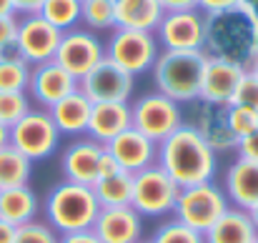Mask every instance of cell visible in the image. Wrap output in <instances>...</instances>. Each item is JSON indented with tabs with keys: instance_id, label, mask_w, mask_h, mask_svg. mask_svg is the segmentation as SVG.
Listing matches in <instances>:
<instances>
[{
	"instance_id": "obj_1",
	"label": "cell",
	"mask_w": 258,
	"mask_h": 243,
	"mask_svg": "<svg viewBox=\"0 0 258 243\" xmlns=\"http://www.w3.org/2000/svg\"><path fill=\"white\" fill-rule=\"evenodd\" d=\"M156 163L171 175L180 188L216 180V173H218L216 151L188 123L183 128H178L173 136H168L163 143H158Z\"/></svg>"
},
{
	"instance_id": "obj_2",
	"label": "cell",
	"mask_w": 258,
	"mask_h": 243,
	"mask_svg": "<svg viewBox=\"0 0 258 243\" xmlns=\"http://www.w3.org/2000/svg\"><path fill=\"white\" fill-rule=\"evenodd\" d=\"M43 213L45 223L53 226L58 236H66V233L90 231L100 213V203L93 193V186L60 180L48 191Z\"/></svg>"
},
{
	"instance_id": "obj_3",
	"label": "cell",
	"mask_w": 258,
	"mask_h": 243,
	"mask_svg": "<svg viewBox=\"0 0 258 243\" xmlns=\"http://www.w3.org/2000/svg\"><path fill=\"white\" fill-rule=\"evenodd\" d=\"M206 60L203 50H161L151 68L156 90L180 105L198 100Z\"/></svg>"
},
{
	"instance_id": "obj_4",
	"label": "cell",
	"mask_w": 258,
	"mask_h": 243,
	"mask_svg": "<svg viewBox=\"0 0 258 243\" xmlns=\"http://www.w3.org/2000/svg\"><path fill=\"white\" fill-rule=\"evenodd\" d=\"M251 40H253V23L238 8L228 13L206 15L203 53L208 58H221V60H231V63L248 68L253 60Z\"/></svg>"
},
{
	"instance_id": "obj_5",
	"label": "cell",
	"mask_w": 258,
	"mask_h": 243,
	"mask_svg": "<svg viewBox=\"0 0 258 243\" xmlns=\"http://www.w3.org/2000/svg\"><path fill=\"white\" fill-rule=\"evenodd\" d=\"M183 126H185V115L180 103L166 98L158 90L131 100V128H136L153 143H163Z\"/></svg>"
},
{
	"instance_id": "obj_6",
	"label": "cell",
	"mask_w": 258,
	"mask_h": 243,
	"mask_svg": "<svg viewBox=\"0 0 258 243\" xmlns=\"http://www.w3.org/2000/svg\"><path fill=\"white\" fill-rule=\"evenodd\" d=\"M228 208H231V203H228L223 188L216 180H208V183L180 188L173 216H175V221L185 223L188 228L206 233Z\"/></svg>"
},
{
	"instance_id": "obj_7",
	"label": "cell",
	"mask_w": 258,
	"mask_h": 243,
	"mask_svg": "<svg viewBox=\"0 0 258 243\" xmlns=\"http://www.w3.org/2000/svg\"><path fill=\"white\" fill-rule=\"evenodd\" d=\"M180 186L156 163L133 175V198L131 208L141 218H166L173 216Z\"/></svg>"
},
{
	"instance_id": "obj_8",
	"label": "cell",
	"mask_w": 258,
	"mask_h": 243,
	"mask_svg": "<svg viewBox=\"0 0 258 243\" xmlns=\"http://www.w3.org/2000/svg\"><path fill=\"white\" fill-rule=\"evenodd\" d=\"M158 55H161V45L156 40V33L115 28L105 40V58L118 68H123L125 73H131L133 78L151 73Z\"/></svg>"
},
{
	"instance_id": "obj_9",
	"label": "cell",
	"mask_w": 258,
	"mask_h": 243,
	"mask_svg": "<svg viewBox=\"0 0 258 243\" xmlns=\"http://www.w3.org/2000/svg\"><path fill=\"white\" fill-rule=\"evenodd\" d=\"M60 138L63 136L58 133L50 113L35 105L10 128V146L30 163L53 158L60 146Z\"/></svg>"
},
{
	"instance_id": "obj_10",
	"label": "cell",
	"mask_w": 258,
	"mask_h": 243,
	"mask_svg": "<svg viewBox=\"0 0 258 243\" xmlns=\"http://www.w3.org/2000/svg\"><path fill=\"white\" fill-rule=\"evenodd\" d=\"M103 58H105V43L98 38V33L88 30L83 25L66 30L55 50V63L66 68L76 81L86 78Z\"/></svg>"
},
{
	"instance_id": "obj_11",
	"label": "cell",
	"mask_w": 258,
	"mask_h": 243,
	"mask_svg": "<svg viewBox=\"0 0 258 243\" xmlns=\"http://www.w3.org/2000/svg\"><path fill=\"white\" fill-rule=\"evenodd\" d=\"M60 38H63V33L58 28H53L45 18H40L38 13L18 15L15 50L28 66H40V63L55 60Z\"/></svg>"
},
{
	"instance_id": "obj_12",
	"label": "cell",
	"mask_w": 258,
	"mask_h": 243,
	"mask_svg": "<svg viewBox=\"0 0 258 243\" xmlns=\"http://www.w3.org/2000/svg\"><path fill=\"white\" fill-rule=\"evenodd\" d=\"M161 50H203L206 43V15L201 10L166 13L156 28Z\"/></svg>"
},
{
	"instance_id": "obj_13",
	"label": "cell",
	"mask_w": 258,
	"mask_h": 243,
	"mask_svg": "<svg viewBox=\"0 0 258 243\" xmlns=\"http://www.w3.org/2000/svg\"><path fill=\"white\" fill-rule=\"evenodd\" d=\"M78 88L86 93L90 103H108V100L131 103L136 90V78L123 68H118L115 63H110L108 58H103L86 78L78 81Z\"/></svg>"
},
{
	"instance_id": "obj_14",
	"label": "cell",
	"mask_w": 258,
	"mask_h": 243,
	"mask_svg": "<svg viewBox=\"0 0 258 243\" xmlns=\"http://www.w3.org/2000/svg\"><path fill=\"white\" fill-rule=\"evenodd\" d=\"M76 88H78V81L66 68H60L55 60H48V63L33 66L25 93H28V98L35 108L50 110L58 100L71 95Z\"/></svg>"
},
{
	"instance_id": "obj_15",
	"label": "cell",
	"mask_w": 258,
	"mask_h": 243,
	"mask_svg": "<svg viewBox=\"0 0 258 243\" xmlns=\"http://www.w3.org/2000/svg\"><path fill=\"white\" fill-rule=\"evenodd\" d=\"M105 153V146H100L93 138H73L63 153H60V173L63 180L71 183H83V186H95L100 178V158Z\"/></svg>"
},
{
	"instance_id": "obj_16",
	"label": "cell",
	"mask_w": 258,
	"mask_h": 243,
	"mask_svg": "<svg viewBox=\"0 0 258 243\" xmlns=\"http://www.w3.org/2000/svg\"><path fill=\"white\" fill-rule=\"evenodd\" d=\"M243 76H246L243 66L231 63V60H221V58H208L206 68H203V83H201L198 100H203L208 105H218V108L231 105L236 88Z\"/></svg>"
},
{
	"instance_id": "obj_17",
	"label": "cell",
	"mask_w": 258,
	"mask_h": 243,
	"mask_svg": "<svg viewBox=\"0 0 258 243\" xmlns=\"http://www.w3.org/2000/svg\"><path fill=\"white\" fill-rule=\"evenodd\" d=\"M105 151L120 170H125L131 175L146 170L148 165H156V158H158V143H153L136 128H128L120 136H115L105 146Z\"/></svg>"
},
{
	"instance_id": "obj_18",
	"label": "cell",
	"mask_w": 258,
	"mask_h": 243,
	"mask_svg": "<svg viewBox=\"0 0 258 243\" xmlns=\"http://www.w3.org/2000/svg\"><path fill=\"white\" fill-rule=\"evenodd\" d=\"M188 105H193V115H196V120H190L188 126L203 136V141L216 151V156L231 153L238 148V138L231 133V128L226 123V108L208 105L203 100H193Z\"/></svg>"
},
{
	"instance_id": "obj_19",
	"label": "cell",
	"mask_w": 258,
	"mask_h": 243,
	"mask_svg": "<svg viewBox=\"0 0 258 243\" xmlns=\"http://www.w3.org/2000/svg\"><path fill=\"white\" fill-rule=\"evenodd\" d=\"M100 243H138L143 236V218L131 208H100L93 228Z\"/></svg>"
},
{
	"instance_id": "obj_20",
	"label": "cell",
	"mask_w": 258,
	"mask_h": 243,
	"mask_svg": "<svg viewBox=\"0 0 258 243\" xmlns=\"http://www.w3.org/2000/svg\"><path fill=\"white\" fill-rule=\"evenodd\" d=\"M223 193L231 206L248 211L258 203V163L246 158H233L223 173Z\"/></svg>"
},
{
	"instance_id": "obj_21",
	"label": "cell",
	"mask_w": 258,
	"mask_h": 243,
	"mask_svg": "<svg viewBox=\"0 0 258 243\" xmlns=\"http://www.w3.org/2000/svg\"><path fill=\"white\" fill-rule=\"evenodd\" d=\"M131 128V103H93L90 120H88V138L98 141L100 146H108L115 136Z\"/></svg>"
},
{
	"instance_id": "obj_22",
	"label": "cell",
	"mask_w": 258,
	"mask_h": 243,
	"mask_svg": "<svg viewBox=\"0 0 258 243\" xmlns=\"http://www.w3.org/2000/svg\"><path fill=\"white\" fill-rule=\"evenodd\" d=\"M90 110H93V103L88 100V95L81 88H76L71 95L58 100L48 113H50V118H53V123H55L60 136H66V138H83L88 133Z\"/></svg>"
},
{
	"instance_id": "obj_23",
	"label": "cell",
	"mask_w": 258,
	"mask_h": 243,
	"mask_svg": "<svg viewBox=\"0 0 258 243\" xmlns=\"http://www.w3.org/2000/svg\"><path fill=\"white\" fill-rule=\"evenodd\" d=\"M38 213H40V198L30 186L0 191V221L20 228V226L35 221Z\"/></svg>"
},
{
	"instance_id": "obj_24",
	"label": "cell",
	"mask_w": 258,
	"mask_h": 243,
	"mask_svg": "<svg viewBox=\"0 0 258 243\" xmlns=\"http://www.w3.org/2000/svg\"><path fill=\"white\" fill-rule=\"evenodd\" d=\"M163 15L158 0H115V28L156 33Z\"/></svg>"
},
{
	"instance_id": "obj_25",
	"label": "cell",
	"mask_w": 258,
	"mask_h": 243,
	"mask_svg": "<svg viewBox=\"0 0 258 243\" xmlns=\"http://www.w3.org/2000/svg\"><path fill=\"white\" fill-rule=\"evenodd\" d=\"M258 231L253 228L251 218L246 211L231 206L206 233L203 241L206 243H253Z\"/></svg>"
},
{
	"instance_id": "obj_26",
	"label": "cell",
	"mask_w": 258,
	"mask_h": 243,
	"mask_svg": "<svg viewBox=\"0 0 258 243\" xmlns=\"http://www.w3.org/2000/svg\"><path fill=\"white\" fill-rule=\"evenodd\" d=\"M93 193L100 203V208H125L133 198V175L125 170H118L113 175H105L95 180Z\"/></svg>"
},
{
	"instance_id": "obj_27",
	"label": "cell",
	"mask_w": 258,
	"mask_h": 243,
	"mask_svg": "<svg viewBox=\"0 0 258 243\" xmlns=\"http://www.w3.org/2000/svg\"><path fill=\"white\" fill-rule=\"evenodd\" d=\"M30 173H33V163L23 153H18L13 146H5L0 151V191L28 186Z\"/></svg>"
},
{
	"instance_id": "obj_28",
	"label": "cell",
	"mask_w": 258,
	"mask_h": 243,
	"mask_svg": "<svg viewBox=\"0 0 258 243\" xmlns=\"http://www.w3.org/2000/svg\"><path fill=\"white\" fill-rule=\"evenodd\" d=\"M33 66H28L18 50L0 55V93H25Z\"/></svg>"
},
{
	"instance_id": "obj_29",
	"label": "cell",
	"mask_w": 258,
	"mask_h": 243,
	"mask_svg": "<svg viewBox=\"0 0 258 243\" xmlns=\"http://www.w3.org/2000/svg\"><path fill=\"white\" fill-rule=\"evenodd\" d=\"M38 15L45 18L60 33L73 30L81 25V0H43Z\"/></svg>"
},
{
	"instance_id": "obj_30",
	"label": "cell",
	"mask_w": 258,
	"mask_h": 243,
	"mask_svg": "<svg viewBox=\"0 0 258 243\" xmlns=\"http://www.w3.org/2000/svg\"><path fill=\"white\" fill-rule=\"evenodd\" d=\"M81 25L93 33L115 30V0H81Z\"/></svg>"
},
{
	"instance_id": "obj_31",
	"label": "cell",
	"mask_w": 258,
	"mask_h": 243,
	"mask_svg": "<svg viewBox=\"0 0 258 243\" xmlns=\"http://www.w3.org/2000/svg\"><path fill=\"white\" fill-rule=\"evenodd\" d=\"M226 123H228L231 133L241 141V138H246L248 133H253L258 128V113L248 105L231 103V105H226Z\"/></svg>"
},
{
	"instance_id": "obj_32",
	"label": "cell",
	"mask_w": 258,
	"mask_h": 243,
	"mask_svg": "<svg viewBox=\"0 0 258 243\" xmlns=\"http://www.w3.org/2000/svg\"><path fill=\"white\" fill-rule=\"evenodd\" d=\"M151 243H206V241H203V233H198V231L188 228L185 223L171 218V221H166V223H161L156 228Z\"/></svg>"
},
{
	"instance_id": "obj_33",
	"label": "cell",
	"mask_w": 258,
	"mask_h": 243,
	"mask_svg": "<svg viewBox=\"0 0 258 243\" xmlns=\"http://www.w3.org/2000/svg\"><path fill=\"white\" fill-rule=\"evenodd\" d=\"M33 108L28 93H0V123L13 128L28 110Z\"/></svg>"
},
{
	"instance_id": "obj_34",
	"label": "cell",
	"mask_w": 258,
	"mask_h": 243,
	"mask_svg": "<svg viewBox=\"0 0 258 243\" xmlns=\"http://www.w3.org/2000/svg\"><path fill=\"white\" fill-rule=\"evenodd\" d=\"M60 236L53 231V226H48L45 221L35 218L25 226H20L15 231V243H58Z\"/></svg>"
},
{
	"instance_id": "obj_35",
	"label": "cell",
	"mask_w": 258,
	"mask_h": 243,
	"mask_svg": "<svg viewBox=\"0 0 258 243\" xmlns=\"http://www.w3.org/2000/svg\"><path fill=\"white\" fill-rule=\"evenodd\" d=\"M233 103L238 105H248L258 113V78L253 73L246 71V76L241 78L238 88H236V95H233Z\"/></svg>"
},
{
	"instance_id": "obj_36",
	"label": "cell",
	"mask_w": 258,
	"mask_h": 243,
	"mask_svg": "<svg viewBox=\"0 0 258 243\" xmlns=\"http://www.w3.org/2000/svg\"><path fill=\"white\" fill-rule=\"evenodd\" d=\"M18 38V15H3L0 18V55L15 50Z\"/></svg>"
},
{
	"instance_id": "obj_37",
	"label": "cell",
	"mask_w": 258,
	"mask_h": 243,
	"mask_svg": "<svg viewBox=\"0 0 258 243\" xmlns=\"http://www.w3.org/2000/svg\"><path fill=\"white\" fill-rule=\"evenodd\" d=\"M236 156H238V158H246V161L258 163V128L253 131V133H248L246 138L238 141Z\"/></svg>"
},
{
	"instance_id": "obj_38",
	"label": "cell",
	"mask_w": 258,
	"mask_h": 243,
	"mask_svg": "<svg viewBox=\"0 0 258 243\" xmlns=\"http://www.w3.org/2000/svg\"><path fill=\"white\" fill-rule=\"evenodd\" d=\"M241 0H198V10L203 15H216V13H228L236 10Z\"/></svg>"
},
{
	"instance_id": "obj_39",
	"label": "cell",
	"mask_w": 258,
	"mask_h": 243,
	"mask_svg": "<svg viewBox=\"0 0 258 243\" xmlns=\"http://www.w3.org/2000/svg\"><path fill=\"white\" fill-rule=\"evenodd\" d=\"M163 13H185V10H198V0H158Z\"/></svg>"
},
{
	"instance_id": "obj_40",
	"label": "cell",
	"mask_w": 258,
	"mask_h": 243,
	"mask_svg": "<svg viewBox=\"0 0 258 243\" xmlns=\"http://www.w3.org/2000/svg\"><path fill=\"white\" fill-rule=\"evenodd\" d=\"M58 243H100V241L95 238L93 231H78V233H66V236H60Z\"/></svg>"
},
{
	"instance_id": "obj_41",
	"label": "cell",
	"mask_w": 258,
	"mask_h": 243,
	"mask_svg": "<svg viewBox=\"0 0 258 243\" xmlns=\"http://www.w3.org/2000/svg\"><path fill=\"white\" fill-rule=\"evenodd\" d=\"M13 3H15V13L18 15H33L43 5V0H13Z\"/></svg>"
},
{
	"instance_id": "obj_42",
	"label": "cell",
	"mask_w": 258,
	"mask_h": 243,
	"mask_svg": "<svg viewBox=\"0 0 258 243\" xmlns=\"http://www.w3.org/2000/svg\"><path fill=\"white\" fill-rule=\"evenodd\" d=\"M238 10L253 23V28L258 25V0H241L238 3Z\"/></svg>"
},
{
	"instance_id": "obj_43",
	"label": "cell",
	"mask_w": 258,
	"mask_h": 243,
	"mask_svg": "<svg viewBox=\"0 0 258 243\" xmlns=\"http://www.w3.org/2000/svg\"><path fill=\"white\" fill-rule=\"evenodd\" d=\"M118 170H120V168L115 165V161H113V158L108 156V151H105V153H103V158H100V178L113 175V173H118ZM100 178H98V180H100Z\"/></svg>"
},
{
	"instance_id": "obj_44",
	"label": "cell",
	"mask_w": 258,
	"mask_h": 243,
	"mask_svg": "<svg viewBox=\"0 0 258 243\" xmlns=\"http://www.w3.org/2000/svg\"><path fill=\"white\" fill-rule=\"evenodd\" d=\"M15 231H18L15 226L0 221V243H15Z\"/></svg>"
},
{
	"instance_id": "obj_45",
	"label": "cell",
	"mask_w": 258,
	"mask_h": 243,
	"mask_svg": "<svg viewBox=\"0 0 258 243\" xmlns=\"http://www.w3.org/2000/svg\"><path fill=\"white\" fill-rule=\"evenodd\" d=\"M3 15H18L13 0H0V18H3Z\"/></svg>"
},
{
	"instance_id": "obj_46",
	"label": "cell",
	"mask_w": 258,
	"mask_h": 243,
	"mask_svg": "<svg viewBox=\"0 0 258 243\" xmlns=\"http://www.w3.org/2000/svg\"><path fill=\"white\" fill-rule=\"evenodd\" d=\"M5 146H10V128H5V126L0 123V151H3Z\"/></svg>"
},
{
	"instance_id": "obj_47",
	"label": "cell",
	"mask_w": 258,
	"mask_h": 243,
	"mask_svg": "<svg viewBox=\"0 0 258 243\" xmlns=\"http://www.w3.org/2000/svg\"><path fill=\"white\" fill-rule=\"evenodd\" d=\"M251 58H253V60L258 58V25L253 28V40H251ZM253 60H251V63H253Z\"/></svg>"
},
{
	"instance_id": "obj_48",
	"label": "cell",
	"mask_w": 258,
	"mask_h": 243,
	"mask_svg": "<svg viewBox=\"0 0 258 243\" xmlns=\"http://www.w3.org/2000/svg\"><path fill=\"white\" fill-rule=\"evenodd\" d=\"M246 213H248V218H251V223H253V228H256V231H258V203H256V206H253V208H248Z\"/></svg>"
},
{
	"instance_id": "obj_49",
	"label": "cell",
	"mask_w": 258,
	"mask_h": 243,
	"mask_svg": "<svg viewBox=\"0 0 258 243\" xmlns=\"http://www.w3.org/2000/svg\"><path fill=\"white\" fill-rule=\"evenodd\" d=\"M246 71H248V73H253V76L258 78V58L253 60V63H251V66H248V68H246Z\"/></svg>"
},
{
	"instance_id": "obj_50",
	"label": "cell",
	"mask_w": 258,
	"mask_h": 243,
	"mask_svg": "<svg viewBox=\"0 0 258 243\" xmlns=\"http://www.w3.org/2000/svg\"><path fill=\"white\" fill-rule=\"evenodd\" d=\"M138 243H151V241H143V238H141V241H138Z\"/></svg>"
},
{
	"instance_id": "obj_51",
	"label": "cell",
	"mask_w": 258,
	"mask_h": 243,
	"mask_svg": "<svg viewBox=\"0 0 258 243\" xmlns=\"http://www.w3.org/2000/svg\"><path fill=\"white\" fill-rule=\"evenodd\" d=\"M253 243H258V236H256V241H253Z\"/></svg>"
}]
</instances>
